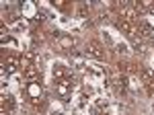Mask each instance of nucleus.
Wrapping results in <instances>:
<instances>
[{"label":"nucleus","instance_id":"15","mask_svg":"<svg viewBox=\"0 0 154 115\" xmlns=\"http://www.w3.org/2000/svg\"><path fill=\"white\" fill-rule=\"evenodd\" d=\"M91 115H103V113H101V109H97V107H95V109H91Z\"/></svg>","mask_w":154,"mask_h":115},{"label":"nucleus","instance_id":"1","mask_svg":"<svg viewBox=\"0 0 154 115\" xmlns=\"http://www.w3.org/2000/svg\"><path fill=\"white\" fill-rule=\"evenodd\" d=\"M72 86H74V78L72 76H66V78H62V80H56V92H58L60 97H70L72 92Z\"/></svg>","mask_w":154,"mask_h":115},{"label":"nucleus","instance_id":"14","mask_svg":"<svg viewBox=\"0 0 154 115\" xmlns=\"http://www.w3.org/2000/svg\"><path fill=\"white\" fill-rule=\"evenodd\" d=\"M144 86H146V92H148V97H152V99H154V80L146 82Z\"/></svg>","mask_w":154,"mask_h":115},{"label":"nucleus","instance_id":"8","mask_svg":"<svg viewBox=\"0 0 154 115\" xmlns=\"http://www.w3.org/2000/svg\"><path fill=\"white\" fill-rule=\"evenodd\" d=\"M66 76H70V72L64 68L62 64H56V66H54V78H56V80H62V78H66Z\"/></svg>","mask_w":154,"mask_h":115},{"label":"nucleus","instance_id":"2","mask_svg":"<svg viewBox=\"0 0 154 115\" xmlns=\"http://www.w3.org/2000/svg\"><path fill=\"white\" fill-rule=\"evenodd\" d=\"M84 51H86V56L95 58V60H103V58H105V49H103V45H101L99 41H88Z\"/></svg>","mask_w":154,"mask_h":115},{"label":"nucleus","instance_id":"11","mask_svg":"<svg viewBox=\"0 0 154 115\" xmlns=\"http://www.w3.org/2000/svg\"><path fill=\"white\" fill-rule=\"evenodd\" d=\"M60 47H62V49H72V47H74V39L68 37V35H62V37H60Z\"/></svg>","mask_w":154,"mask_h":115},{"label":"nucleus","instance_id":"16","mask_svg":"<svg viewBox=\"0 0 154 115\" xmlns=\"http://www.w3.org/2000/svg\"><path fill=\"white\" fill-rule=\"evenodd\" d=\"M51 115H60V113H51Z\"/></svg>","mask_w":154,"mask_h":115},{"label":"nucleus","instance_id":"12","mask_svg":"<svg viewBox=\"0 0 154 115\" xmlns=\"http://www.w3.org/2000/svg\"><path fill=\"white\" fill-rule=\"evenodd\" d=\"M140 74H142V84H146V82L154 80V74H152V70H148V68H142V70H140Z\"/></svg>","mask_w":154,"mask_h":115},{"label":"nucleus","instance_id":"7","mask_svg":"<svg viewBox=\"0 0 154 115\" xmlns=\"http://www.w3.org/2000/svg\"><path fill=\"white\" fill-rule=\"evenodd\" d=\"M12 109H14V99H12L11 95L2 97V115H8Z\"/></svg>","mask_w":154,"mask_h":115},{"label":"nucleus","instance_id":"13","mask_svg":"<svg viewBox=\"0 0 154 115\" xmlns=\"http://www.w3.org/2000/svg\"><path fill=\"white\" fill-rule=\"evenodd\" d=\"M76 14H78L80 19H84V17H88V8H86L84 4H80V6L76 8Z\"/></svg>","mask_w":154,"mask_h":115},{"label":"nucleus","instance_id":"6","mask_svg":"<svg viewBox=\"0 0 154 115\" xmlns=\"http://www.w3.org/2000/svg\"><path fill=\"white\" fill-rule=\"evenodd\" d=\"M39 74H41V72H39V66H37V64H33V66H29V68L23 70V76H25L29 82L39 80Z\"/></svg>","mask_w":154,"mask_h":115},{"label":"nucleus","instance_id":"5","mask_svg":"<svg viewBox=\"0 0 154 115\" xmlns=\"http://www.w3.org/2000/svg\"><path fill=\"white\" fill-rule=\"evenodd\" d=\"M27 95H29L31 99H41V95H43V89H41L39 80L29 82V86H27Z\"/></svg>","mask_w":154,"mask_h":115},{"label":"nucleus","instance_id":"9","mask_svg":"<svg viewBox=\"0 0 154 115\" xmlns=\"http://www.w3.org/2000/svg\"><path fill=\"white\" fill-rule=\"evenodd\" d=\"M33 60H35V54H33V51H25V56L21 58V66H23V70L29 68V66H33V64H35Z\"/></svg>","mask_w":154,"mask_h":115},{"label":"nucleus","instance_id":"10","mask_svg":"<svg viewBox=\"0 0 154 115\" xmlns=\"http://www.w3.org/2000/svg\"><path fill=\"white\" fill-rule=\"evenodd\" d=\"M113 84H115L119 91L123 92L125 89H128V76H123V74H117V76L113 78Z\"/></svg>","mask_w":154,"mask_h":115},{"label":"nucleus","instance_id":"3","mask_svg":"<svg viewBox=\"0 0 154 115\" xmlns=\"http://www.w3.org/2000/svg\"><path fill=\"white\" fill-rule=\"evenodd\" d=\"M19 66H21V58L8 56L6 60H4V64H2V72H4V74H12V72H17Z\"/></svg>","mask_w":154,"mask_h":115},{"label":"nucleus","instance_id":"4","mask_svg":"<svg viewBox=\"0 0 154 115\" xmlns=\"http://www.w3.org/2000/svg\"><path fill=\"white\" fill-rule=\"evenodd\" d=\"M152 35H154V29H152L150 23H146V21H140L138 23V37L140 39H150Z\"/></svg>","mask_w":154,"mask_h":115}]
</instances>
